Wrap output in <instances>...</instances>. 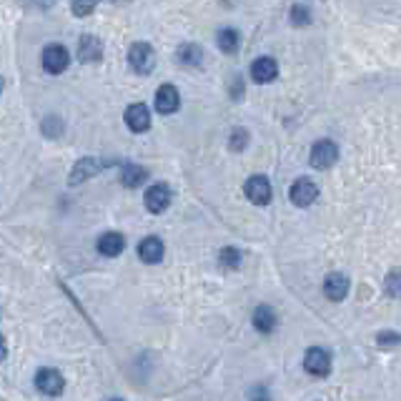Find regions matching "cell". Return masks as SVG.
I'll use <instances>...</instances> for the list:
<instances>
[{
  "label": "cell",
  "mask_w": 401,
  "mask_h": 401,
  "mask_svg": "<svg viewBox=\"0 0 401 401\" xmlns=\"http://www.w3.org/2000/svg\"><path fill=\"white\" fill-rule=\"evenodd\" d=\"M128 63L138 76H148L153 68H156V53L150 48L148 43H136L128 53Z\"/></svg>",
  "instance_id": "cell-1"
},
{
  "label": "cell",
  "mask_w": 401,
  "mask_h": 401,
  "mask_svg": "<svg viewBox=\"0 0 401 401\" xmlns=\"http://www.w3.org/2000/svg\"><path fill=\"white\" fill-rule=\"evenodd\" d=\"M113 166V161H103V158H80L71 171V186H78L83 181L93 178L103 171V168Z\"/></svg>",
  "instance_id": "cell-2"
},
{
  "label": "cell",
  "mask_w": 401,
  "mask_h": 401,
  "mask_svg": "<svg viewBox=\"0 0 401 401\" xmlns=\"http://www.w3.org/2000/svg\"><path fill=\"white\" fill-rule=\"evenodd\" d=\"M336 158H339V148H336L334 141H318V143H314L311 148V166L318 168V171H326V168H331L336 163Z\"/></svg>",
  "instance_id": "cell-3"
},
{
  "label": "cell",
  "mask_w": 401,
  "mask_h": 401,
  "mask_svg": "<svg viewBox=\"0 0 401 401\" xmlns=\"http://www.w3.org/2000/svg\"><path fill=\"white\" fill-rule=\"evenodd\" d=\"M36 386H38V391H41V394L58 396L60 391H63V386H66V379L60 377V372H55V369H38Z\"/></svg>",
  "instance_id": "cell-4"
},
{
  "label": "cell",
  "mask_w": 401,
  "mask_h": 401,
  "mask_svg": "<svg viewBox=\"0 0 401 401\" xmlns=\"http://www.w3.org/2000/svg\"><path fill=\"white\" fill-rule=\"evenodd\" d=\"M244 191L248 196V201L256 206H266L271 201V183L266 176H251V178L246 181Z\"/></svg>",
  "instance_id": "cell-5"
},
{
  "label": "cell",
  "mask_w": 401,
  "mask_h": 401,
  "mask_svg": "<svg viewBox=\"0 0 401 401\" xmlns=\"http://www.w3.org/2000/svg\"><path fill=\"white\" fill-rule=\"evenodd\" d=\"M316 196H318V186L309 178L294 181V186L288 188V198H291L296 206H301V209H304V206H311L314 201H316Z\"/></svg>",
  "instance_id": "cell-6"
},
{
  "label": "cell",
  "mask_w": 401,
  "mask_h": 401,
  "mask_svg": "<svg viewBox=\"0 0 401 401\" xmlns=\"http://www.w3.org/2000/svg\"><path fill=\"white\" fill-rule=\"evenodd\" d=\"M68 63H71V58H68V50L63 45H48L43 50V68L53 76H60L68 68Z\"/></svg>",
  "instance_id": "cell-7"
},
{
  "label": "cell",
  "mask_w": 401,
  "mask_h": 401,
  "mask_svg": "<svg viewBox=\"0 0 401 401\" xmlns=\"http://www.w3.org/2000/svg\"><path fill=\"white\" fill-rule=\"evenodd\" d=\"M304 369L314 377H326L331 372V356L323 349H309L304 356Z\"/></svg>",
  "instance_id": "cell-8"
},
{
  "label": "cell",
  "mask_w": 401,
  "mask_h": 401,
  "mask_svg": "<svg viewBox=\"0 0 401 401\" xmlns=\"http://www.w3.org/2000/svg\"><path fill=\"white\" fill-rule=\"evenodd\" d=\"M171 198H174L171 196V188L166 183H156V186H150L146 191V209L150 213H163L171 206Z\"/></svg>",
  "instance_id": "cell-9"
},
{
  "label": "cell",
  "mask_w": 401,
  "mask_h": 401,
  "mask_svg": "<svg viewBox=\"0 0 401 401\" xmlns=\"http://www.w3.org/2000/svg\"><path fill=\"white\" fill-rule=\"evenodd\" d=\"M181 108V93L174 88V85H161L156 90V111L163 115L176 113Z\"/></svg>",
  "instance_id": "cell-10"
},
{
  "label": "cell",
  "mask_w": 401,
  "mask_h": 401,
  "mask_svg": "<svg viewBox=\"0 0 401 401\" xmlns=\"http://www.w3.org/2000/svg\"><path fill=\"white\" fill-rule=\"evenodd\" d=\"M126 123L133 133H143L150 128V111L143 103H133L126 111Z\"/></svg>",
  "instance_id": "cell-11"
},
{
  "label": "cell",
  "mask_w": 401,
  "mask_h": 401,
  "mask_svg": "<svg viewBox=\"0 0 401 401\" xmlns=\"http://www.w3.org/2000/svg\"><path fill=\"white\" fill-rule=\"evenodd\" d=\"M163 253H166V248H163V241L158 239V236H146V239L138 244V256H141V261H146V264H158L163 258Z\"/></svg>",
  "instance_id": "cell-12"
},
{
  "label": "cell",
  "mask_w": 401,
  "mask_h": 401,
  "mask_svg": "<svg viewBox=\"0 0 401 401\" xmlns=\"http://www.w3.org/2000/svg\"><path fill=\"white\" fill-rule=\"evenodd\" d=\"M276 76H279V66H276L274 58H269V55H261V58L253 60L251 78L256 80V83H271Z\"/></svg>",
  "instance_id": "cell-13"
},
{
  "label": "cell",
  "mask_w": 401,
  "mask_h": 401,
  "mask_svg": "<svg viewBox=\"0 0 401 401\" xmlns=\"http://www.w3.org/2000/svg\"><path fill=\"white\" fill-rule=\"evenodd\" d=\"M123 248H126V239H123L118 231H108V234H103L101 239H98V253H101V256L115 258L123 253Z\"/></svg>",
  "instance_id": "cell-14"
},
{
  "label": "cell",
  "mask_w": 401,
  "mask_h": 401,
  "mask_svg": "<svg viewBox=\"0 0 401 401\" xmlns=\"http://www.w3.org/2000/svg\"><path fill=\"white\" fill-rule=\"evenodd\" d=\"M323 294L331 301H342L349 294V279L344 274H329L323 281Z\"/></svg>",
  "instance_id": "cell-15"
},
{
  "label": "cell",
  "mask_w": 401,
  "mask_h": 401,
  "mask_svg": "<svg viewBox=\"0 0 401 401\" xmlns=\"http://www.w3.org/2000/svg\"><path fill=\"white\" fill-rule=\"evenodd\" d=\"M78 58L83 63H98L103 58V43L96 36H83L78 43Z\"/></svg>",
  "instance_id": "cell-16"
},
{
  "label": "cell",
  "mask_w": 401,
  "mask_h": 401,
  "mask_svg": "<svg viewBox=\"0 0 401 401\" xmlns=\"http://www.w3.org/2000/svg\"><path fill=\"white\" fill-rule=\"evenodd\" d=\"M253 326H256V331H261V334H271V331L276 329L274 309H269V306H258L256 311H253Z\"/></svg>",
  "instance_id": "cell-17"
},
{
  "label": "cell",
  "mask_w": 401,
  "mask_h": 401,
  "mask_svg": "<svg viewBox=\"0 0 401 401\" xmlns=\"http://www.w3.org/2000/svg\"><path fill=\"white\" fill-rule=\"evenodd\" d=\"M120 178H123V186L138 188L146 178H148V171H146V168H141V166H136V163H126V166H123V174H120Z\"/></svg>",
  "instance_id": "cell-18"
},
{
  "label": "cell",
  "mask_w": 401,
  "mask_h": 401,
  "mask_svg": "<svg viewBox=\"0 0 401 401\" xmlns=\"http://www.w3.org/2000/svg\"><path fill=\"white\" fill-rule=\"evenodd\" d=\"M178 60L183 63V66L196 68V66H201V60H204V50H201V45H193V43H183V45L178 48Z\"/></svg>",
  "instance_id": "cell-19"
},
{
  "label": "cell",
  "mask_w": 401,
  "mask_h": 401,
  "mask_svg": "<svg viewBox=\"0 0 401 401\" xmlns=\"http://www.w3.org/2000/svg\"><path fill=\"white\" fill-rule=\"evenodd\" d=\"M216 41H218V48L223 50V53H236L239 50V33H236L234 28H223L218 30V36H216Z\"/></svg>",
  "instance_id": "cell-20"
},
{
  "label": "cell",
  "mask_w": 401,
  "mask_h": 401,
  "mask_svg": "<svg viewBox=\"0 0 401 401\" xmlns=\"http://www.w3.org/2000/svg\"><path fill=\"white\" fill-rule=\"evenodd\" d=\"M384 288H386V294H389L391 299H401V269L389 271L386 281H384Z\"/></svg>",
  "instance_id": "cell-21"
},
{
  "label": "cell",
  "mask_w": 401,
  "mask_h": 401,
  "mask_svg": "<svg viewBox=\"0 0 401 401\" xmlns=\"http://www.w3.org/2000/svg\"><path fill=\"white\" fill-rule=\"evenodd\" d=\"M218 258H221L223 269H239V266H241V251H239V248H231V246H226Z\"/></svg>",
  "instance_id": "cell-22"
},
{
  "label": "cell",
  "mask_w": 401,
  "mask_h": 401,
  "mask_svg": "<svg viewBox=\"0 0 401 401\" xmlns=\"http://www.w3.org/2000/svg\"><path fill=\"white\" fill-rule=\"evenodd\" d=\"M43 133L48 138H58L60 133H63V120L58 118V115H48V118L43 120Z\"/></svg>",
  "instance_id": "cell-23"
},
{
  "label": "cell",
  "mask_w": 401,
  "mask_h": 401,
  "mask_svg": "<svg viewBox=\"0 0 401 401\" xmlns=\"http://www.w3.org/2000/svg\"><path fill=\"white\" fill-rule=\"evenodd\" d=\"M98 3H101V0H73V13H76L78 18H85V15H90V13L96 10Z\"/></svg>",
  "instance_id": "cell-24"
},
{
  "label": "cell",
  "mask_w": 401,
  "mask_h": 401,
  "mask_svg": "<svg viewBox=\"0 0 401 401\" xmlns=\"http://www.w3.org/2000/svg\"><path fill=\"white\" fill-rule=\"evenodd\" d=\"M309 20H311V13H309V8H304V6L291 8V23H294V25H309Z\"/></svg>",
  "instance_id": "cell-25"
},
{
  "label": "cell",
  "mask_w": 401,
  "mask_h": 401,
  "mask_svg": "<svg viewBox=\"0 0 401 401\" xmlns=\"http://www.w3.org/2000/svg\"><path fill=\"white\" fill-rule=\"evenodd\" d=\"M231 150H244L246 146H248V133L244 131V128H236L234 133H231Z\"/></svg>",
  "instance_id": "cell-26"
},
{
  "label": "cell",
  "mask_w": 401,
  "mask_h": 401,
  "mask_svg": "<svg viewBox=\"0 0 401 401\" xmlns=\"http://www.w3.org/2000/svg\"><path fill=\"white\" fill-rule=\"evenodd\" d=\"M379 342L386 346V344H401V336L399 334H379Z\"/></svg>",
  "instance_id": "cell-27"
},
{
  "label": "cell",
  "mask_w": 401,
  "mask_h": 401,
  "mask_svg": "<svg viewBox=\"0 0 401 401\" xmlns=\"http://www.w3.org/2000/svg\"><path fill=\"white\" fill-rule=\"evenodd\" d=\"M6 353H8V349H6V339L0 336V359H6Z\"/></svg>",
  "instance_id": "cell-28"
},
{
  "label": "cell",
  "mask_w": 401,
  "mask_h": 401,
  "mask_svg": "<svg viewBox=\"0 0 401 401\" xmlns=\"http://www.w3.org/2000/svg\"><path fill=\"white\" fill-rule=\"evenodd\" d=\"M3 88H6V83H3V78H0V93H3Z\"/></svg>",
  "instance_id": "cell-29"
}]
</instances>
